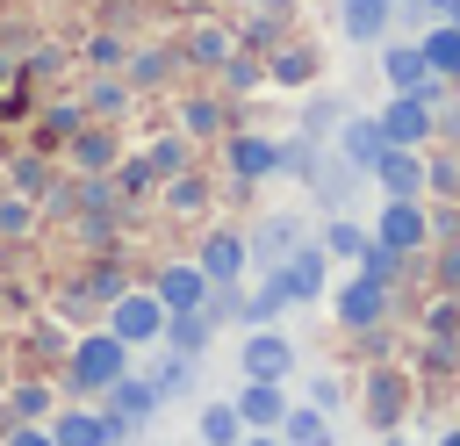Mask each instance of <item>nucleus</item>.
Wrapping results in <instances>:
<instances>
[{
    "label": "nucleus",
    "instance_id": "f257e3e1",
    "mask_svg": "<svg viewBox=\"0 0 460 446\" xmlns=\"http://www.w3.org/2000/svg\"><path fill=\"white\" fill-rule=\"evenodd\" d=\"M72 374H79V388H115L122 381V338L108 331V338H86L79 352H72Z\"/></svg>",
    "mask_w": 460,
    "mask_h": 446
},
{
    "label": "nucleus",
    "instance_id": "f03ea898",
    "mask_svg": "<svg viewBox=\"0 0 460 446\" xmlns=\"http://www.w3.org/2000/svg\"><path fill=\"white\" fill-rule=\"evenodd\" d=\"M158 331H165V302H158V295H122V302H115V338H122V345L158 338Z\"/></svg>",
    "mask_w": 460,
    "mask_h": 446
},
{
    "label": "nucleus",
    "instance_id": "7ed1b4c3",
    "mask_svg": "<svg viewBox=\"0 0 460 446\" xmlns=\"http://www.w3.org/2000/svg\"><path fill=\"white\" fill-rule=\"evenodd\" d=\"M424 129H431V101H424V94H402V101L381 115V137H388V144H417Z\"/></svg>",
    "mask_w": 460,
    "mask_h": 446
},
{
    "label": "nucleus",
    "instance_id": "20e7f679",
    "mask_svg": "<svg viewBox=\"0 0 460 446\" xmlns=\"http://www.w3.org/2000/svg\"><path fill=\"white\" fill-rule=\"evenodd\" d=\"M381 245H388V252L424 245V216H417V201H410V194H395V201L381 209Z\"/></svg>",
    "mask_w": 460,
    "mask_h": 446
},
{
    "label": "nucleus",
    "instance_id": "39448f33",
    "mask_svg": "<svg viewBox=\"0 0 460 446\" xmlns=\"http://www.w3.org/2000/svg\"><path fill=\"white\" fill-rule=\"evenodd\" d=\"M374 173L388 180V194H417V187H424V165H417V151H402V144H388V151L374 158Z\"/></svg>",
    "mask_w": 460,
    "mask_h": 446
},
{
    "label": "nucleus",
    "instance_id": "423d86ee",
    "mask_svg": "<svg viewBox=\"0 0 460 446\" xmlns=\"http://www.w3.org/2000/svg\"><path fill=\"white\" fill-rule=\"evenodd\" d=\"M338 317H345L352 331H367V324L381 317V281H367V273H359V281H352V288L338 295Z\"/></svg>",
    "mask_w": 460,
    "mask_h": 446
},
{
    "label": "nucleus",
    "instance_id": "0eeeda50",
    "mask_svg": "<svg viewBox=\"0 0 460 446\" xmlns=\"http://www.w3.org/2000/svg\"><path fill=\"white\" fill-rule=\"evenodd\" d=\"M122 424L115 417H58V432H50V446H108Z\"/></svg>",
    "mask_w": 460,
    "mask_h": 446
},
{
    "label": "nucleus",
    "instance_id": "6e6552de",
    "mask_svg": "<svg viewBox=\"0 0 460 446\" xmlns=\"http://www.w3.org/2000/svg\"><path fill=\"white\" fill-rule=\"evenodd\" d=\"M230 165H237L244 180H259V173L280 165V144H266V137H237V144H230Z\"/></svg>",
    "mask_w": 460,
    "mask_h": 446
},
{
    "label": "nucleus",
    "instance_id": "1a4fd4ad",
    "mask_svg": "<svg viewBox=\"0 0 460 446\" xmlns=\"http://www.w3.org/2000/svg\"><path fill=\"white\" fill-rule=\"evenodd\" d=\"M158 302H165V309H201V266H172V273L158 281Z\"/></svg>",
    "mask_w": 460,
    "mask_h": 446
},
{
    "label": "nucleus",
    "instance_id": "9d476101",
    "mask_svg": "<svg viewBox=\"0 0 460 446\" xmlns=\"http://www.w3.org/2000/svg\"><path fill=\"white\" fill-rule=\"evenodd\" d=\"M201 273H208V281H237V273H244V245H237V237H208Z\"/></svg>",
    "mask_w": 460,
    "mask_h": 446
},
{
    "label": "nucleus",
    "instance_id": "9b49d317",
    "mask_svg": "<svg viewBox=\"0 0 460 446\" xmlns=\"http://www.w3.org/2000/svg\"><path fill=\"white\" fill-rule=\"evenodd\" d=\"M381 151H388L381 122H345V158H352V165H374Z\"/></svg>",
    "mask_w": 460,
    "mask_h": 446
},
{
    "label": "nucleus",
    "instance_id": "f8f14e48",
    "mask_svg": "<svg viewBox=\"0 0 460 446\" xmlns=\"http://www.w3.org/2000/svg\"><path fill=\"white\" fill-rule=\"evenodd\" d=\"M323 288V259L316 252H295V266L280 273V295H316Z\"/></svg>",
    "mask_w": 460,
    "mask_h": 446
},
{
    "label": "nucleus",
    "instance_id": "ddd939ff",
    "mask_svg": "<svg viewBox=\"0 0 460 446\" xmlns=\"http://www.w3.org/2000/svg\"><path fill=\"white\" fill-rule=\"evenodd\" d=\"M244 367H252L259 381H273V374H288V345H280V338H252V345H244Z\"/></svg>",
    "mask_w": 460,
    "mask_h": 446
},
{
    "label": "nucleus",
    "instance_id": "4468645a",
    "mask_svg": "<svg viewBox=\"0 0 460 446\" xmlns=\"http://www.w3.org/2000/svg\"><path fill=\"white\" fill-rule=\"evenodd\" d=\"M381 22H388V0H345V36H381Z\"/></svg>",
    "mask_w": 460,
    "mask_h": 446
},
{
    "label": "nucleus",
    "instance_id": "2eb2a0df",
    "mask_svg": "<svg viewBox=\"0 0 460 446\" xmlns=\"http://www.w3.org/2000/svg\"><path fill=\"white\" fill-rule=\"evenodd\" d=\"M237 417H259V424L288 417V410H280V388H273V381H252V388H244V403H237Z\"/></svg>",
    "mask_w": 460,
    "mask_h": 446
},
{
    "label": "nucleus",
    "instance_id": "dca6fc26",
    "mask_svg": "<svg viewBox=\"0 0 460 446\" xmlns=\"http://www.w3.org/2000/svg\"><path fill=\"white\" fill-rule=\"evenodd\" d=\"M424 65H431V72H460V29H453V22H446V29H431Z\"/></svg>",
    "mask_w": 460,
    "mask_h": 446
},
{
    "label": "nucleus",
    "instance_id": "f3484780",
    "mask_svg": "<svg viewBox=\"0 0 460 446\" xmlns=\"http://www.w3.org/2000/svg\"><path fill=\"white\" fill-rule=\"evenodd\" d=\"M180 165H187V144H180V137L151 144V158H144V173H180Z\"/></svg>",
    "mask_w": 460,
    "mask_h": 446
},
{
    "label": "nucleus",
    "instance_id": "a211bd4d",
    "mask_svg": "<svg viewBox=\"0 0 460 446\" xmlns=\"http://www.w3.org/2000/svg\"><path fill=\"white\" fill-rule=\"evenodd\" d=\"M201 432H208V446H230V439H237V410H208Z\"/></svg>",
    "mask_w": 460,
    "mask_h": 446
},
{
    "label": "nucleus",
    "instance_id": "6ab92c4d",
    "mask_svg": "<svg viewBox=\"0 0 460 446\" xmlns=\"http://www.w3.org/2000/svg\"><path fill=\"white\" fill-rule=\"evenodd\" d=\"M288 439H295V446H331V439H323V424H316L309 410H295V417H288Z\"/></svg>",
    "mask_w": 460,
    "mask_h": 446
},
{
    "label": "nucleus",
    "instance_id": "aec40b11",
    "mask_svg": "<svg viewBox=\"0 0 460 446\" xmlns=\"http://www.w3.org/2000/svg\"><path fill=\"white\" fill-rule=\"evenodd\" d=\"M72 158L101 173V165H108V137H101V129H93V137H79V144H72Z\"/></svg>",
    "mask_w": 460,
    "mask_h": 446
},
{
    "label": "nucleus",
    "instance_id": "412c9836",
    "mask_svg": "<svg viewBox=\"0 0 460 446\" xmlns=\"http://www.w3.org/2000/svg\"><path fill=\"white\" fill-rule=\"evenodd\" d=\"M194 58H223V29H201L194 36Z\"/></svg>",
    "mask_w": 460,
    "mask_h": 446
},
{
    "label": "nucleus",
    "instance_id": "4be33fe9",
    "mask_svg": "<svg viewBox=\"0 0 460 446\" xmlns=\"http://www.w3.org/2000/svg\"><path fill=\"white\" fill-rule=\"evenodd\" d=\"M187 129H216V101H194L187 108Z\"/></svg>",
    "mask_w": 460,
    "mask_h": 446
},
{
    "label": "nucleus",
    "instance_id": "5701e85b",
    "mask_svg": "<svg viewBox=\"0 0 460 446\" xmlns=\"http://www.w3.org/2000/svg\"><path fill=\"white\" fill-rule=\"evenodd\" d=\"M331 252H367V237H359V230H345V223H338V230H331Z\"/></svg>",
    "mask_w": 460,
    "mask_h": 446
},
{
    "label": "nucleus",
    "instance_id": "b1692460",
    "mask_svg": "<svg viewBox=\"0 0 460 446\" xmlns=\"http://www.w3.org/2000/svg\"><path fill=\"white\" fill-rule=\"evenodd\" d=\"M7 446H50V432H14Z\"/></svg>",
    "mask_w": 460,
    "mask_h": 446
},
{
    "label": "nucleus",
    "instance_id": "393cba45",
    "mask_svg": "<svg viewBox=\"0 0 460 446\" xmlns=\"http://www.w3.org/2000/svg\"><path fill=\"white\" fill-rule=\"evenodd\" d=\"M446 288H460V252H453V259H446Z\"/></svg>",
    "mask_w": 460,
    "mask_h": 446
},
{
    "label": "nucleus",
    "instance_id": "a878e982",
    "mask_svg": "<svg viewBox=\"0 0 460 446\" xmlns=\"http://www.w3.org/2000/svg\"><path fill=\"white\" fill-rule=\"evenodd\" d=\"M446 14H453V29H460V0H446Z\"/></svg>",
    "mask_w": 460,
    "mask_h": 446
},
{
    "label": "nucleus",
    "instance_id": "bb28decb",
    "mask_svg": "<svg viewBox=\"0 0 460 446\" xmlns=\"http://www.w3.org/2000/svg\"><path fill=\"white\" fill-rule=\"evenodd\" d=\"M252 446H273V439H252Z\"/></svg>",
    "mask_w": 460,
    "mask_h": 446
},
{
    "label": "nucleus",
    "instance_id": "cd10ccee",
    "mask_svg": "<svg viewBox=\"0 0 460 446\" xmlns=\"http://www.w3.org/2000/svg\"><path fill=\"white\" fill-rule=\"evenodd\" d=\"M446 446H460V432H453V439H446Z\"/></svg>",
    "mask_w": 460,
    "mask_h": 446
}]
</instances>
